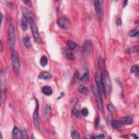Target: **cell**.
I'll list each match as a JSON object with an SVG mask.
<instances>
[{
	"label": "cell",
	"instance_id": "7a4b0ae2",
	"mask_svg": "<svg viewBox=\"0 0 139 139\" xmlns=\"http://www.w3.org/2000/svg\"><path fill=\"white\" fill-rule=\"evenodd\" d=\"M15 44V29L14 24L12 21L9 22L8 29V44L10 49L14 47Z\"/></svg>",
	"mask_w": 139,
	"mask_h": 139
},
{
	"label": "cell",
	"instance_id": "e575fe53",
	"mask_svg": "<svg viewBox=\"0 0 139 139\" xmlns=\"http://www.w3.org/2000/svg\"><path fill=\"white\" fill-rule=\"evenodd\" d=\"M23 2L25 3V4H26L28 6H29V7H32V3H31V1H23Z\"/></svg>",
	"mask_w": 139,
	"mask_h": 139
},
{
	"label": "cell",
	"instance_id": "836d02e7",
	"mask_svg": "<svg viewBox=\"0 0 139 139\" xmlns=\"http://www.w3.org/2000/svg\"><path fill=\"white\" fill-rule=\"evenodd\" d=\"M105 138V136L104 134H101L97 135L96 136H95V138H98V139H104Z\"/></svg>",
	"mask_w": 139,
	"mask_h": 139
},
{
	"label": "cell",
	"instance_id": "5b68a950",
	"mask_svg": "<svg viewBox=\"0 0 139 139\" xmlns=\"http://www.w3.org/2000/svg\"><path fill=\"white\" fill-rule=\"evenodd\" d=\"M93 95H94L96 101L97 102V106H98L99 109L103 113V103H102V99H101L100 93H99L98 89H97L96 88H95V86H93Z\"/></svg>",
	"mask_w": 139,
	"mask_h": 139
},
{
	"label": "cell",
	"instance_id": "2e32d148",
	"mask_svg": "<svg viewBox=\"0 0 139 139\" xmlns=\"http://www.w3.org/2000/svg\"><path fill=\"white\" fill-rule=\"evenodd\" d=\"M20 25H21V28L23 30V31H26L27 29V20L25 18V17H23L22 19H21V23H20Z\"/></svg>",
	"mask_w": 139,
	"mask_h": 139
},
{
	"label": "cell",
	"instance_id": "52a82bcc",
	"mask_svg": "<svg viewBox=\"0 0 139 139\" xmlns=\"http://www.w3.org/2000/svg\"><path fill=\"white\" fill-rule=\"evenodd\" d=\"M102 1L96 0L94 1L95 9L97 15L99 18H101L102 16Z\"/></svg>",
	"mask_w": 139,
	"mask_h": 139
},
{
	"label": "cell",
	"instance_id": "d590c367",
	"mask_svg": "<svg viewBox=\"0 0 139 139\" xmlns=\"http://www.w3.org/2000/svg\"><path fill=\"white\" fill-rule=\"evenodd\" d=\"M116 24H117V25L118 26H120V25H121V24H122V22H121V19H117V21H116Z\"/></svg>",
	"mask_w": 139,
	"mask_h": 139
},
{
	"label": "cell",
	"instance_id": "d4e9b609",
	"mask_svg": "<svg viewBox=\"0 0 139 139\" xmlns=\"http://www.w3.org/2000/svg\"><path fill=\"white\" fill-rule=\"evenodd\" d=\"M139 46H136L135 47H133L129 48V49L128 50V52L130 53H138V52H139Z\"/></svg>",
	"mask_w": 139,
	"mask_h": 139
},
{
	"label": "cell",
	"instance_id": "8992f818",
	"mask_svg": "<svg viewBox=\"0 0 139 139\" xmlns=\"http://www.w3.org/2000/svg\"><path fill=\"white\" fill-rule=\"evenodd\" d=\"M57 25L63 29H70L71 27L70 21L66 17L60 18L57 21Z\"/></svg>",
	"mask_w": 139,
	"mask_h": 139
},
{
	"label": "cell",
	"instance_id": "cb8c5ba5",
	"mask_svg": "<svg viewBox=\"0 0 139 139\" xmlns=\"http://www.w3.org/2000/svg\"><path fill=\"white\" fill-rule=\"evenodd\" d=\"M71 136L74 139H79L81 138L79 133L76 130H73L71 132Z\"/></svg>",
	"mask_w": 139,
	"mask_h": 139
},
{
	"label": "cell",
	"instance_id": "603a6c76",
	"mask_svg": "<svg viewBox=\"0 0 139 139\" xmlns=\"http://www.w3.org/2000/svg\"><path fill=\"white\" fill-rule=\"evenodd\" d=\"M78 91L82 94H86L88 93V90L85 86L84 85H80L78 88Z\"/></svg>",
	"mask_w": 139,
	"mask_h": 139
},
{
	"label": "cell",
	"instance_id": "ac0fdd59",
	"mask_svg": "<svg viewBox=\"0 0 139 139\" xmlns=\"http://www.w3.org/2000/svg\"><path fill=\"white\" fill-rule=\"evenodd\" d=\"M89 78L90 76L89 71H87V72H86L85 74H83V76H82V77L81 78V81L84 84L88 83L89 82Z\"/></svg>",
	"mask_w": 139,
	"mask_h": 139
},
{
	"label": "cell",
	"instance_id": "d6a6232c",
	"mask_svg": "<svg viewBox=\"0 0 139 139\" xmlns=\"http://www.w3.org/2000/svg\"><path fill=\"white\" fill-rule=\"evenodd\" d=\"M18 133H19L18 128L16 126H15L13 129V134L14 135H16L18 134Z\"/></svg>",
	"mask_w": 139,
	"mask_h": 139
},
{
	"label": "cell",
	"instance_id": "5bb4252c",
	"mask_svg": "<svg viewBox=\"0 0 139 139\" xmlns=\"http://www.w3.org/2000/svg\"><path fill=\"white\" fill-rule=\"evenodd\" d=\"M84 47L85 50L86 51L91 53L93 51V47H92V45L89 40H86L84 43Z\"/></svg>",
	"mask_w": 139,
	"mask_h": 139
},
{
	"label": "cell",
	"instance_id": "9a60e30c",
	"mask_svg": "<svg viewBox=\"0 0 139 139\" xmlns=\"http://www.w3.org/2000/svg\"><path fill=\"white\" fill-rule=\"evenodd\" d=\"M42 92L43 93L47 96L51 95L52 93V89L48 86H45L42 88Z\"/></svg>",
	"mask_w": 139,
	"mask_h": 139
},
{
	"label": "cell",
	"instance_id": "f546056e",
	"mask_svg": "<svg viewBox=\"0 0 139 139\" xmlns=\"http://www.w3.org/2000/svg\"><path fill=\"white\" fill-rule=\"evenodd\" d=\"M73 113H74V115L76 116V117H79L80 116V114H79V111L76 108H74V110H73Z\"/></svg>",
	"mask_w": 139,
	"mask_h": 139
},
{
	"label": "cell",
	"instance_id": "d6986e66",
	"mask_svg": "<svg viewBox=\"0 0 139 139\" xmlns=\"http://www.w3.org/2000/svg\"><path fill=\"white\" fill-rule=\"evenodd\" d=\"M22 41H23L24 45H25L26 47H29L31 46V41H30L29 37L28 36V35H26V36L23 37V39H22Z\"/></svg>",
	"mask_w": 139,
	"mask_h": 139
},
{
	"label": "cell",
	"instance_id": "8fae6325",
	"mask_svg": "<svg viewBox=\"0 0 139 139\" xmlns=\"http://www.w3.org/2000/svg\"><path fill=\"white\" fill-rule=\"evenodd\" d=\"M52 75L50 73L47 72H41L40 74L39 75V78L41 79H44V80H47L49 79L52 78Z\"/></svg>",
	"mask_w": 139,
	"mask_h": 139
},
{
	"label": "cell",
	"instance_id": "f35d334b",
	"mask_svg": "<svg viewBox=\"0 0 139 139\" xmlns=\"http://www.w3.org/2000/svg\"><path fill=\"white\" fill-rule=\"evenodd\" d=\"M127 2H128V1H125V3H124V7H125V5H127Z\"/></svg>",
	"mask_w": 139,
	"mask_h": 139
},
{
	"label": "cell",
	"instance_id": "4dcf8cb0",
	"mask_svg": "<svg viewBox=\"0 0 139 139\" xmlns=\"http://www.w3.org/2000/svg\"><path fill=\"white\" fill-rule=\"evenodd\" d=\"M98 62H99V66H100L101 67H102L103 66H104V61H103V59L101 57L99 58Z\"/></svg>",
	"mask_w": 139,
	"mask_h": 139
},
{
	"label": "cell",
	"instance_id": "6da1fadb",
	"mask_svg": "<svg viewBox=\"0 0 139 139\" xmlns=\"http://www.w3.org/2000/svg\"><path fill=\"white\" fill-rule=\"evenodd\" d=\"M101 77L104 89V95L107 97L109 95L111 89V83L110 77L109 76L108 73L104 69L102 70Z\"/></svg>",
	"mask_w": 139,
	"mask_h": 139
},
{
	"label": "cell",
	"instance_id": "7c38bea8",
	"mask_svg": "<svg viewBox=\"0 0 139 139\" xmlns=\"http://www.w3.org/2000/svg\"><path fill=\"white\" fill-rule=\"evenodd\" d=\"M121 122L124 125H130L133 122V119L131 116H125L121 119Z\"/></svg>",
	"mask_w": 139,
	"mask_h": 139
},
{
	"label": "cell",
	"instance_id": "484cf974",
	"mask_svg": "<svg viewBox=\"0 0 139 139\" xmlns=\"http://www.w3.org/2000/svg\"><path fill=\"white\" fill-rule=\"evenodd\" d=\"M138 35H139V31L138 30L136 29L132 30V31H130V32L129 33V36L131 37H138Z\"/></svg>",
	"mask_w": 139,
	"mask_h": 139
},
{
	"label": "cell",
	"instance_id": "30bf717a",
	"mask_svg": "<svg viewBox=\"0 0 139 139\" xmlns=\"http://www.w3.org/2000/svg\"><path fill=\"white\" fill-rule=\"evenodd\" d=\"M62 52L65 57L70 60H74L75 59V56L74 54L67 48H64L62 50Z\"/></svg>",
	"mask_w": 139,
	"mask_h": 139
},
{
	"label": "cell",
	"instance_id": "277c9868",
	"mask_svg": "<svg viewBox=\"0 0 139 139\" xmlns=\"http://www.w3.org/2000/svg\"><path fill=\"white\" fill-rule=\"evenodd\" d=\"M12 68L15 74H18L20 71V63L19 57L18 52L16 51H13L12 55Z\"/></svg>",
	"mask_w": 139,
	"mask_h": 139
},
{
	"label": "cell",
	"instance_id": "3957f363",
	"mask_svg": "<svg viewBox=\"0 0 139 139\" xmlns=\"http://www.w3.org/2000/svg\"><path fill=\"white\" fill-rule=\"evenodd\" d=\"M27 20L30 23V25H31L32 32V34L35 41H36L38 44H41V43H42V41H41L40 34H39L38 29H37V26L35 25L33 17H31V18L28 19Z\"/></svg>",
	"mask_w": 139,
	"mask_h": 139
},
{
	"label": "cell",
	"instance_id": "9c48e42d",
	"mask_svg": "<svg viewBox=\"0 0 139 139\" xmlns=\"http://www.w3.org/2000/svg\"><path fill=\"white\" fill-rule=\"evenodd\" d=\"M37 102V106L36 108H35L33 114V122L35 126L36 127L37 129L39 128V104L37 101L36 100Z\"/></svg>",
	"mask_w": 139,
	"mask_h": 139
},
{
	"label": "cell",
	"instance_id": "4fadbf2b",
	"mask_svg": "<svg viewBox=\"0 0 139 139\" xmlns=\"http://www.w3.org/2000/svg\"><path fill=\"white\" fill-rule=\"evenodd\" d=\"M5 98H6V94H5V86L1 85V104L3 105L5 103Z\"/></svg>",
	"mask_w": 139,
	"mask_h": 139
},
{
	"label": "cell",
	"instance_id": "4316f807",
	"mask_svg": "<svg viewBox=\"0 0 139 139\" xmlns=\"http://www.w3.org/2000/svg\"><path fill=\"white\" fill-rule=\"evenodd\" d=\"M139 71V67L138 65H134L131 67V73H135V74H136V73H138Z\"/></svg>",
	"mask_w": 139,
	"mask_h": 139
},
{
	"label": "cell",
	"instance_id": "83f0119b",
	"mask_svg": "<svg viewBox=\"0 0 139 139\" xmlns=\"http://www.w3.org/2000/svg\"><path fill=\"white\" fill-rule=\"evenodd\" d=\"M81 113L84 116L86 117V116H88V115H89V110H88V109H86L85 108H82V109L81 110Z\"/></svg>",
	"mask_w": 139,
	"mask_h": 139
},
{
	"label": "cell",
	"instance_id": "8d00e7d4",
	"mask_svg": "<svg viewBox=\"0 0 139 139\" xmlns=\"http://www.w3.org/2000/svg\"><path fill=\"white\" fill-rule=\"evenodd\" d=\"M132 136H133L134 138H135V139H138V137L136 136V134H132Z\"/></svg>",
	"mask_w": 139,
	"mask_h": 139
},
{
	"label": "cell",
	"instance_id": "74e56055",
	"mask_svg": "<svg viewBox=\"0 0 139 139\" xmlns=\"http://www.w3.org/2000/svg\"><path fill=\"white\" fill-rule=\"evenodd\" d=\"M3 51V46H2V41H1V51L2 52Z\"/></svg>",
	"mask_w": 139,
	"mask_h": 139
},
{
	"label": "cell",
	"instance_id": "7402d4cb",
	"mask_svg": "<svg viewBox=\"0 0 139 139\" xmlns=\"http://www.w3.org/2000/svg\"><path fill=\"white\" fill-rule=\"evenodd\" d=\"M40 65L42 66L43 67L46 66L48 63L47 58L46 56H42L40 59Z\"/></svg>",
	"mask_w": 139,
	"mask_h": 139
},
{
	"label": "cell",
	"instance_id": "1f68e13d",
	"mask_svg": "<svg viewBox=\"0 0 139 139\" xmlns=\"http://www.w3.org/2000/svg\"><path fill=\"white\" fill-rule=\"evenodd\" d=\"M22 138H23V139H28V136L27 133L25 130L22 131Z\"/></svg>",
	"mask_w": 139,
	"mask_h": 139
},
{
	"label": "cell",
	"instance_id": "ffe728a7",
	"mask_svg": "<svg viewBox=\"0 0 139 139\" xmlns=\"http://www.w3.org/2000/svg\"><path fill=\"white\" fill-rule=\"evenodd\" d=\"M111 125L114 128L118 129V130H121V125L119 121H116V120H112L111 122Z\"/></svg>",
	"mask_w": 139,
	"mask_h": 139
},
{
	"label": "cell",
	"instance_id": "f1b7e54d",
	"mask_svg": "<svg viewBox=\"0 0 139 139\" xmlns=\"http://www.w3.org/2000/svg\"><path fill=\"white\" fill-rule=\"evenodd\" d=\"M108 109L110 112H112V113L115 112V109L114 107L112 106V105H111L110 104L108 105Z\"/></svg>",
	"mask_w": 139,
	"mask_h": 139
},
{
	"label": "cell",
	"instance_id": "e0dca14e",
	"mask_svg": "<svg viewBox=\"0 0 139 139\" xmlns=\"http://www.w3.org/2000/svg\"><path fill=\"white\" fill-rule=\"evenodd\" d=\"M51 113V107L48 105H47L45 107V111L44 114V119L45 120L48 119V118L49 117Z\"/></svg>",
	"mask_w": 139,
	"mask_h": 139
},
{
	"label": "cell",
	"instance_id": "ba28073f",
	"mask_svg": "<svg viewBox=\"0 0 139 139\" xmlns=\"http://www.w3.org/2000/svg\"><path fill=\"white\" fill-rule=\"evenodd\" d=\"M95 80L96 82L97 85L98 86V89L99 91V93L101 94H104V87H103V85L102 82V79H101V77H100L98 74H95Z\"/></svg>",
	"mask_w": 139,
	"mask_h": 139
},
{
	"label": "cell",
	"instance_id": "44dd1931",
	"mask_svg": "<svg viewBox=\"0 0 139 139\" xmlns=\"http://www.w3.org/2000/svg\"><path fill=\"white\" fill-rule=\"evenodd\" d=\"M67 45L68 47L70 48V50H74L76 48L77 45L76 42H74V41L71 40H68L67 42Z\"/></svg>",
	"mask_w": 139,
	"mask_h": 139
}]
</instances>
